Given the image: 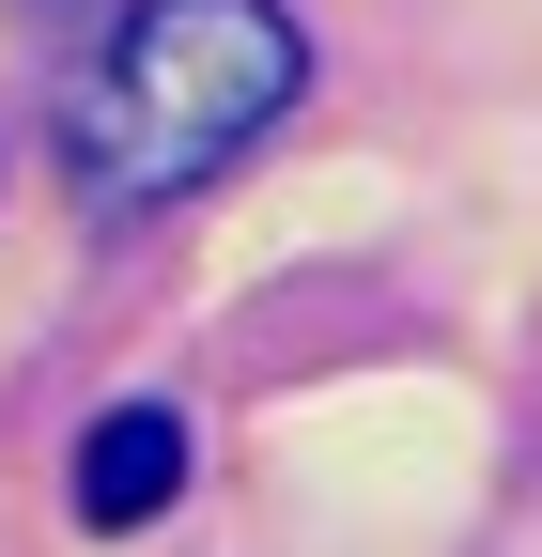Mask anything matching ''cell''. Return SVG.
Masks as SVG:
<instances>
[{
  "mask_svg": "<svg viewBox=\"0 0 542 557\" xmlns=\"http://www.w3.org/2000/svg\"><path fill=\"white\" fill-rule=\"evenodd\" d=\"M295 94H310V47H295L280 0H140V16L62 78L78 201L94 218H156V201L218 186Z\"/></svg>",
  "mask_w": 542,
  "mask_h": 557,
  "instance_id": "6da1fadb",
  "label": "cell"
},
{
  "mask_svg": "<svg viewBox=\"0 0 542 557\" xmlns=\"http://www.w3.org/2000/svg\"><path fill=\"white\" fill-rule=\"evenodd\" d=\"M186 496V418L171 403H109L78 434V527H156Z\"/></svg>",
  "mask_w": 542,
  "mask_h": 557,
  "instance_id": "7a4b0ae2",
  "label": "cell"
}]
</instances>
